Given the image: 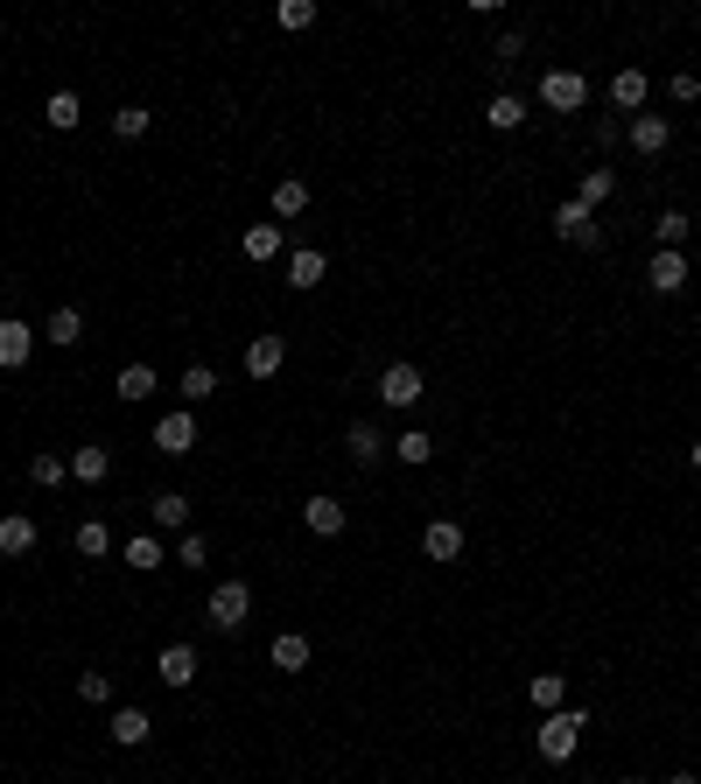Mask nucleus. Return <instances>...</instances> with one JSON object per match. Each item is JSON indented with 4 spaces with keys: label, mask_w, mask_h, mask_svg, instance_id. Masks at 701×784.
I'll return each mask as SVG.
<instances>
[{
    "label": "nucleus",
    "mask_w": 701,
    "mask_h": 784,
    "mask_svg": "<svg viewBox=\"0 0 701 784\" xmlns=\"http://www.w3.org/2000/svg\"><path fill=\"white\" fill-rule=\"evenodd\" d=\"M0 553H8V561L35 553V519H29V511H8V519H0Z\"/></svg>",
    "instance_id": "21"
},
{
    "label": "nucleus",
    "mask_w": 701,
    "mask_h": 784,
    "mask_svg": "<svg viewBox=\"0 0 701 784\" xmlns=\"http://www.w3.org/2000/svg\"><path fill=\"white\" fill-rule=\"evenodd\" d=\"M147 519H155V532H189V497L183 490H155L147 497Z\"/></svg>",
    "instance_id": "15"
},
{
    "label": "nucleus",
    "mask_w": 701,
    "mask_h": 784,
    "mask_svg": "<svg viewBox=\"0 0 701 784\" xmlns=\"http://www.w3.org/2000/svg\"><path fill=\"white\" fill-rule=\"evenodd\" d=\"M491 56H499V64H519V56H526V35H499V49H491Z\"/></svg>",
    "instance_id": "41"
},
{
    "label": "nucleus",
    "mask_w": 701,
    "mask_h": 784,
    "mask_svg": "<svg viewBox=\"0 0 701 784\" xmlns=\"http://www.w3.org/2000/svg\"><path fill=\"white\" fill-rule=\"evenodd\" d=\"M274 22L288 29V35H302V29H316V0H281V8H274Z\"/></svg>",
    "instance_id": "36"
},
{
    "label": "nucleus",
    "mask_w": 701,
    "mask_h": 784,
    "mask_svg": "<svg viewBox=\"0 0 701 784\" xmlns=\"http://www.w3.org/2000/svg\"><path fill=\"white\" fill-rule=\"evenodd\" d=\"M393 455H401L407 470H421V463H435V434H421V428H407L401 442H393Z\"/></svg>",
    "instance_id": "34"
},
{
    "label": "nucleus",
    "mask_w": 701,
    "mask_h": 784,
    "mask_svg": "<svg viewBox=\"0 0 701 784\" xmlns=\"http://www.w3.org/2000/svg\"><path fill=\"white\" fill-rule=\"evenodd\" d=\"M624 784H653V777H624Z\"/></svg>",
    "instance_id": "44"
},
{
    "label": "nucleus",
    "mask_w": 701,
    "mask_h": 784,
    "mask_svg": "<svg viewBox=\"0 0 701 784\" xmlns=\"http://www.w3.org/2000/svg\"><path fill=\"white\" fill-rule=\"evenodd\" d=\"M267 659L281 665V673H302V665H309L316 652H309V638H302V630H281V638L267 644Z\"/></svg>",
    "instance_id": "23"
},
{
    "label": "nucleus",
    "mask_w": 701,
    "mask_h": 784,
    "mask_svg": "<svg viewBox=\"0 0 701 784\" xmlns=\"http://www.w3.org/2000/svg\"><path fill=\"white\" fill-rule=\"evenodd\" d=\"M43 343H56V351H78V343H85V316H78V309H56V316L43 322Z\"/></svg>",
    "instance_id": "24"
},
{
    "label": "nucleus",
    "mask_w": 701,
    "mask_h": 784,
    "mask_svg": "<svg viewBox=\"0 0 701 784\" xmlns=\"http://www.w3.org/2000/svg\"><path fill=\"white\" fill-rule=\"evenodd\" d=\"M155 386H162V372H155V365H141V357H134V365H120V378H112V393H120L127 407H134V399H147Z\"/></svg>",
    "instance_id": "22"
},
{
    "label": "nucleus",
    "mask_w": 701,
    "mask_h": 784,
    "mask_svg": "<svg viewBox=\"0 0 701 784\" xmlns=\"http://www.w3.org/2000/svg\"><path fill=\"white\" fill-rule=\"evenodd\" d=\"M176 561H183V567H204V561H211V540H204V532H183V540H176Z\"/></svg>",
    "instance_id": "38"
},
{
    "label": "nucleus",
    "mask_w": 701,
    "mask_h": 784,
    "mask_svg": "<svg viewBox=\"0 0 701 784\" xmlns=\"http://www.w3.org/2000/svg\"><path fill=\"white\" fill-rule=\"evenodd\" d=\"M309 210V183L288 176V183H274V218H302Z\"/></svg>",
    "instance_id": "33"
},
{
    "label": "nucleus",
    "mask_w": 701,
    "mask_h": 784,
    "mask_svg": "<svg viewBox=\"0 0 701 784\" xmlns=\"http://www.w3.org/2000/svg\"><path fill=\"white\" fill-rule=\"evenodd\" d=\"M281 245H288V232H281V224H245V232H239V253L253 260V266L281 260Z\"/></svg>",
    "instance_id": "14"
},
{
    "label": "nucleus",
    "mask_w": 701,
    "mask_h": 784,
    "mask_svg": "<svg viewBox=\"0 0 701 784\" xmlns=\"http://www.w3.org/2000/svg\"><path fill=\"white\" fill-rule=\"evenodd\" d=\"M344 449H351V463H358V470H372V463H379V455H386L393 442H386V434H379V428H372V420H351V434H344Z\"/></svg>",
    "instance_id": "17"
},
{
    "label": "nucleus",
    "mask_w": 701,
    "mask_h": 784,
    "mask_svg": "<svg viewBox=\"0 0 701 784\" xmlns=\"http://www.w3.org/2000/svg\"><path fill=\"white\" fill-rule=\"evenodd\" d=\"M70 546H78L85 561H106V553H112V532H106V519H85L78 532H70Z\"/></svg>",
    "instance_id": "30"
},
{
    "label": "nucleus",
    "mask_w": 701,
    "mask_h": 784,
    "mask_svg": "<svg viewBox=\"0 0 701 784\" xmlns=\"http://www.w3.org/2000/svg\"><path fill=\"white\" fill-rule=\"evenodd\" d=\"M106 736L120 742V750H141V742L155 736V721H147V707H120V715L106 721Z\"/></svg>",
    "instance_id": "16"
},
{
    "label": "nucleus",
    "mask_w": 701,
    "mask_h": 784,
    "mask_svg": "<svg viewBox=\"0 0 701 784\" xmlns=\"http://www.w3.org/2000/svg\"><path fill=\"white\" fill-rule=\"evenodd\" d=\"M646 99H653V78H646V70H617V78H611V106L624 112V120H632V112H646Z\"/></svg>",
    "instance_id": "11"
},
{
    "label": "nucleus",
    "mask_w": 701,
    "mask_h": 784,
    "mask_svg": "<svg viewBox=\"0 0 701 784\" xmlns=\"http://www.w3.org/2000/svg\"><path fill=\"white\" fill-rule=\"evenodd\" d=\"M421 553H428V561H463V526L457 519H435L421 532Z\"/></svg>",
    "instance_id": "18"
},
{
    "label": "nucleus",
    "mask_w": 701,
    "mask_h": 784,
    "mask_svg": "<svg viewBox=\"0 0 701 784\" xmlns=\"http://www.w3.org/2000/svg\"><path fill=\"white\" fill-rule=\"evenodd\" d=\"M78 700H91V707L112 700V680H106V673H78Z\"/></svg>",
    "instance_id": "39"
},
{
    "label": "nucleus",
    "mask_w": 701,
    "mask_h": 784,
    "mask_svg": "<svg viewBox=\"0 0 701 784\" xmlns=\"http://www.w3.org/2000/svg\"><path fill=\"white\" fill-rule=\"evenodd\" d=\"M526 700H534V707H547V715H555V707L568 700V680H561V673H534V680H526Z\"/></svg>",
    "instance_id": "31"
},
{
    "label": "nucleus",
    "mask_w": 701,
    "mask_h": 784,
    "mask_svg": "<svg viewBox=\"0 0 701 784\" xmlns=\"http://www.w3.org/2000/svg\"><path fill=\"white\" fill-rule=\"evenodd\" d=\"M667 784H701V777H694V771H673V777H667Z\"/></svg>",
    "instance_id": "42"
},
{
    "label": "nucleus",
    "mask_w": 701,
    "mask_h": 784,
    "mask_svg": "<svg viewBox=\"0 0 701 784\" xmlns=\"http://www.w3.org/2000/svg\"><path fill=\"white\" fill-rule=\"evenodd\" d=\"M540 106L547 112H582V106H590V78H582V70H547V78H540Z\"/></svg>",
    "instance_id": "4"
},
{
    "label": "nucleus",
    "mask_w": 701,
    "mask_h": 784,
    "mask_svg": "<svg viewBox=\"0 0 701 784\" xmlns=\"http://www.w3.org/2000/svg\"><path fill=\"white\" fill-rule=\"evenodd\" d=\"M197 673H204V659H197V644H162V659H155V680L162 686H197Z\"/></svg>",
    "instance_id": "7"
},
{
    "label": "nucleus",
    "mask_w": 701,
    "mask_h": 784,
    "mask_svg": "<svg viewBox=\"0 0 701 784\" xmlns=\"http://www.w3.org/2000/svg\"><path fill=\"white\" fill-rule=\"evenodd\" d=\"M421 399H428V378L414 365H386V372H379V407L407 413V407H421Z\"/></svg>",
    "instance_id": "3"
},
{
    "label": "nucleus",
    "mask_w": 701,
    "mask_h": 784,
    "mask_svg": "<svg viewBox=\"0 0 701 784\" xmlns=\"http://www.w3.org/2000/svg\"><path fill=\"white\" fill-rule=\"evenodd\" d=\"M667 91H673L680 106H694V99H701V78H694V70H673V78H667Z\"/></svg>",
    "instance_id": "40"
},
{
    "label": "nucleus",
    "mask_w": 701,
    "mask_h": 784,
    "mask_svg": "<svg viewBox=\"0 0 701 784\" xmlns=\"http://www.w3.org/2000/svg\"><path fill=\"white\" fill-rule=\"evenodd\" d=\"M204 617H211V630L232 638V630H245V617H253V588H245V582H218L211 603H204Z\"/></svg>",
    "instance_id": "2"
},
{
    "label": "nucleus",
    "mask_w": 701,
    "mask_h": 784,
    "mask_svg": "<svg viewBox=\"0 0 701 784\" xmlns=\"http://www.w3.org/2000/svg\"><path fill=\"white\" fill-rule=\"evenodd\" d=\"M43 120H50L56 133H78V120H85V106H78V91H50V106H43Z\"/></svg>",
    "instance_id": "27"
},
{
    "label": "nucleus",
    "mask_w": 701,
    "mask_h": 784,
    "mask_svg": "<svg viewBox=\"0 0 701 784\" xmlns=\"http://www.w3.org/2000/svg\"><path fill=\"white\" fill-rule=\"evenodd\" d=\"M106 476H112V449H99V442L70 449V484H106Z\"/></svg>",
    "instance_id": "19"
},
{
    "label": "nucleus",
    "mask_w": 701,
    "mask_h": 784,
    "mask_svg": "<svg viewBox=\"0 0 701 784\" xmlns=\"http://www.w3.org/2000/svg\"><path fill=\"white\" fill-rule=\"evenodd\" d=\"M302 526L316 532V540H337V532L351 526V511H344V497H309L302 505Z\"/></svg>",
    "instance_id": "10"
},
{
    "label": "nucleus",
    "mask_w": 701,
    "mask_h": 784,
    "mask_svg": "<svg viewBox=\"0 0 701 784\" xmlns=\"http://www.w3.org/2000/svg\"><path fill=\"white\" fill-rule=\"evenodd\" d=\"M688 463H694V470H701V434H694V449H688Z\"/></svg>",
    "instance_id": "43"
},
{
    "label": "nucleus",
    "mask_w": 701,
    "mask_h": 784,
    "mask_svg": "<svg viewBox=\"0 0 701 784\" xmlns=\"http://www.w3.org/2000/svg\"><path fill=\"white\" fill-rule=\"evenodd\" d=\"M162 561H168V553H162L155 532H134V540H127V567H134V575H155Z\"/></svg>",
    "instance_id": "28"
},
{
    "label": "nucleus",
    "mask_w": 701,
    "mask_h": 784,
    "mask_svg": "<svg viewBox=\"0 0 701 784\" xmlns=\"http://www.w3.org/2000/svg\"><path fill=\"white\" fill-rule=\"evenodd\" d=\"M582 729H590V715H582V707H555V715L534 729V750H540L547 763H568V757L582 750Z\"/></svg>",
    "instance_id": "1"
},
{
    "label": "nucleus",
    "mask_w": 701,
    "mask_h": 784,
    "mask_svg": "<svg viewBox=\"0 0 701 784\" xmlns=\"http://www.w3.org/2000/svg\"><path fill=\"white\" fill-rule=\"evenodd\" d=\"M281 365H288V343H281V336H253V343H245V372H253V378H274Z\"/></svg>",
    "instance_id": "20"
},
{
    "label": "nucleus",
    "mask_w": 701,
    "mask_h": 784,
    "mask_svg": "<svg viewBox=\"0 0 701 784\" xmlns=\"http://www.w3.org/2000/svg\"><path fill=\"white\" fill-rule=\"evenodd\" d=\"M147 126H155V112H147V106H120V112H112V141H141Z\"/></svg>",
    "instance_id": "35"
},
{
    "label": "nucleus",
    "mask_w": 701,
    "mask_h": 784,
    "mask_svg": "<svg viewBox=\"0 0 701 784\" xmlns=\"http://www.w3.org/2000/svg\"><path fill=\"white\" fill-rule=\"evenodd\" d=\"M646 288L653 295H680L688 288V253H653L646 260Z\"/></svg>",
    "instance_id": "12"
},
{
    "label": "nucleus",
    "mask_w": 701,
    "mask_h": 784,
    "mask_svg": "<svg viewBox=\"0 0 701 784\" xmlns=\"http://www.w3.org/2000/svg\"><path fill=\"white\" fill-rule=\"evenodd\" d=\"M688 232H694V224H688V210H659V218H653L659 253H688Z\"/></svg>",
    "instance_id": "25"
},
{
    "label": "nucleus",
    "mask_w": 701,
    "mask_h": 784,
    "mask_svg": "<svg viewBox=\"0 0 701 784\" xmlns=\"http://www.w3.org/2000/svg\"><path fill=\"white\" fill-rule=\"evenodd\" d=\"M624 141H632V155H667V147H673V126L667 120H659V112H632V120H624Z\"/></svg>",
    "instance_id": "6"
},
{
    "label": "nucleus",
    "mask_w": 701,
    "mask_h": 784,
    "mask_svg": "<svg viewBox=\"0 0 701 784\" xmlns=\"http://www.w3.org/2000/svg\"><path fill=\"white\" fill-rule=\"evenodd\" d=\"M519 120H526V99H519V91H499V99L484 106V126H491V133H519Z\"/></svg>",
    "instance_id": "26"
},
{
    "label": "nucleus",
    "mask_w": 701,
    "mask_h": 784,
    "mask_svg": "<svg viewBox=\"0 0 701 784\" xmlns=\"http://www.w3.org/2000/svg\"><path fill=\"white\" fill-rule=\"evenodd\" d=\"M35 357V330L22 316H0V372H22Z\"/></svg>",
    "instance_id": "8"
},
{
    "label": "nucleus",
    "mask_w": 701,
    "mask_h": 784,
    "mask_svg": "<svg viewBox=\"0 0 701 784\" xmlns=\"http://www.w3.org/2000/svg\"><path fill=\"white\" fill-rule=\"evenodd\" d=\"M617 197V176H611V168H582V183H576V203H611Z\"/></svg>",
    "instance_id": "29"
},
{
    "label": "nucleus",
    "mask_w": 701,
    "mask_h": 784,
    "mask_svg": "<svg viewBox=\"0 0 701 784\" xmlns=\"http://www.w3.org/2000/svg\"><path fill=\"white\" fill-rule=\"evenodd\" d=\"M64 476H70V463H64V455H56V449H43V455H29V484H43V490H56V484H64Z\"/></svg>",
    "instance_id": "32"
},
{
    "label": "nucleus",
    "mask_w": 701,
    "mask_h": 784,
    "mask_svg": "<svg viewBox=\"0 0 701 784\" xmlns=\"http://www.w3.org/2000/svg\"><path fill=\"white\" fill-rule=\"evenodd\" d=\"M218 393V372L211 365H189L183 372V407H197V399H211Z\"/></svg>",
    "instance_id": "37"
},
{
    "label": "nucleus",
    "mask_w": 701,
    "mask_h": 784,
    "mask_svg": "<svg viewBox=\"0 0 701 784\" xmlns=\"http://www.w3.org/2000/svg\"><path fill=\"white\" fill-rule=\"evenodd\" d=\"M155 449H162V455H189V449H197V413H189V407L162 413V420H155Z\"/></svg>",
    "instance_id": "9"
},
{
    "label": "nucleus",
    "mask_w": 701,
    "mask_h": 784,
    "mask_svg": "<svg viewBox=\"0 0 701 784\" xmlns=\"http://www.w3.org/2000/svg\"><path fill=\"white\" fill-rule=\"evenodd\" d=\"M324 274H330V260L316 253V245H295V253H288V288H295V295L324 288Z\"/></svg>",
    "instance_id": "13"
},
{
    "label": "nucleus",
    "mask_w": 701,
    "mask_h": 784,
    "mask_svg": "<svg viewBox=\"0 0 701 784\" xmlns=\"http://www.w3.org/2000/svg\"><path fill=\"white\" fill-rule=\"evenodd\" d=\"M555 239L561 245H582V253H590V245H603V232H596V210L590 203H555Z\"/></svg>",
    "instance_id": "5"
}]
</instances>
